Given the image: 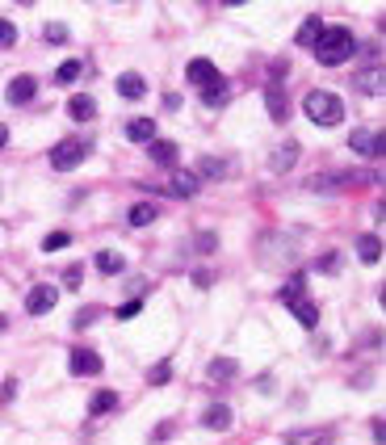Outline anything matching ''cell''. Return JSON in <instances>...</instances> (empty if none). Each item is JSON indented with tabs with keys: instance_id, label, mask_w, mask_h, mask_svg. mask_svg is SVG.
I'll return each instance as SVG.
<instances>
[{
	"instance_id": "6da1fadb",
	"label": "cell",
	"mask_w": 386,
	"mask_h": 445,
	"mask_svg": "<svg viewBox=\"0 0 386 445\" xmlns=\"http://www.w3.org/2000/svg\"><path fill=\"white\" fill-rule=\"evenodd\" d=\"M353 55H357V38L345 25H324V34L315 38V59L324 67H336V63H349Z\"/></svg>"
},
{
	"instance_id": "7a4b0ae2",
	"label": "cell",
	"mask_w": 386,
	"mask_h": 445,
	"mask_svg": "<svg viewBox=\"0 0 386 445\" xmlns=\"http://www.w3.org/2000/svg\"><path fill=\"white\" fill-rule=\"evenodd\" d=\"M303 109H307V118H311L315 126H340V122H345V101H340L336 93H324V88L307 93Z\"/></svg>"
},
{
	"instance_id": "3957f363",
	"label": "cell",
	"mask_w": 386,
	"mask_h": 445,
	"mask_svg": "<svg viewBox=\"0 0 386 445\" xmlns=\"http://www.w3.org/2000/svg\"><path fill=\"white\" fill-rule=\"evenodd\" d=\"M88 151H92L88 139H63V143L50 147V164H55L59 172H67V168H80V164L88 160Z\"/></svg>"
},
{
	"instance_id": "277c9868",
	"label": "cell",
	"mask_w": 386,
	"mask_h": 445,
	"mask_svg": "<svg viewBox=\"0 0 386 445\" xmlns=\"http://www.w3.org/2000/svg\"><path fill=\"white\" fill-rule=\"evenodd\" d=\"M185 76H189V84H198L202 93L214 88V84H223V76H219V67H214L210 59H189V63H185Z\"/></svg>"
},
{
	"instance_id": "5b68a950",
	"label": "cell",
	"mask_w": 386,
	"mask_h": 445,
	"mask_svg": "<svg viewBox=\"0 0 386 445\" xmlns=\"http://www.w3.org/2000/svg\"><path fill=\"white\" fill-rule=\"evenodd\" d=\"M67 366H71L76 378H92V374H101V353H92V349H71Z\"/></svg>"
},
{
	"instance_id": "8992f818",
	"label": "cell",
	"mask_w": 386,
	"mask_h": 445,
	"mask_svg": "<svg viewBox=\"0 0 386 445\" xmlns=\"http://www.w3.org/2000/svg\"><path fill=\"white\" fill-rule=\"evenodd\" d=\"M55 303H59V290H55V286H34V290L25 294V311H29V315H46Z\"/></svg>"
},
{
	"instance_id": "52a82bcc",
	"label": "cell",
	"mask_w": 386,
	"mask_h": 445,
	"mask_svg": "<svg viewBox=\"0 0 386 445\" xmlns=\"http://www.w3.org/2000/svg\"><path fill=\"white\" fill-rule=\"evenodd\" d=\"M34 93H38V80L34 76H13L8 88H4L8 105H25V101H34Z\"/></svg>"
},
{
	"instance_id": "ba28073f",
	"label": "cell",
	"mask_w": 386,
	"mask_h": 445,
	"mask_svg": "<svg viewBox=\"0 0 386 445\" xmlns=\"http://www.w3.org/2000/svg\"><path fill=\"white\" fill-rule=\"evenodd\" d=\"M118 93H122L126 101H143V97H147V80H143L139 71H122V76H118Z\"/></svg>"
},
{
	"instance_id": "9c48e42d",
	"label": "cell",
	"mask_w": 386,
	"mask_h": 445,
	"mask_svg": "<svg viewBox=\"0 0 386 445\" xmlns=\"http://www.w3.org/2000/svg\"><path fill=\"white\" fill-rule=\"evenodd\" d=\"M168 193H172V198H193V193H198V177H193V172H185V168H172Z\"/></svg>"
},
{
	"instance_id": "30bf717a",
	"label": "cell",
	"mask_w": 386,
	"mask_h": 445,
	"mask_svg": "<svg viewBox=\"0 0 386 445\" xmlns=\"http://www.w3.org/2000/svg\"><path fill=\"white\" fill-rule=\"evenodd\" d=\"M231 420H235V416H231V408H227V404H210V408H206V416H202V425H206V429H214V433H227V429H231Z\"/></svg>"
},
{
	"instance_id": "8fae6325",
	"label": "cell",
	"mask_w": 386,
	"mask_h": 445,
	"mask_svg": "<svg viewBox=\"0 0 386 445\" xmlns=\"http://www.w3.org/2000/svg\"><path fill=\"white\" fill-rule=\"evenodd\" d=\"M126 139L130 143H156V122L151 118H130L126 122Z\"/></svg>"
},
{
	"instance_id": "7c38bea8",
	"label": "cell",
	"mask_w": 386,
	"mask_h": 445,
	"mask_svg": "<svg viewBox=\"0 0 386 445\" xmlns=\"http://www.w3.org/2000/svg\"><path fill=\"white\" fill-rule=\"evenodd\" d=\"M147 151H151V160L160 164V168H177L181 164V151H177V143H147Z\"/></svg>"
},
{
	"instance_id": "4fadbf2b",
	"label": "cell",
	"mask_w": 386,
	"mask_h": 445,
	"mask_svg": "<svg viewBox=\"0 0 386 445\" xmlns=\"http://www.w3.org/2000/svg\"><path fill=\"white\" fill-rule=\"evenodd\" d=\"M156 219H160V206H156V202H139V206H130V214H126L130 227H147V223H156Z\"/></svg>"
},
{
	"instance_id": "5bb4252c",
	"label": "cell",
	"mask_w": 386,
	"mask_h": 445,
	"mask_svg": "<svg viewBox=\"0 0 386 445\" xmlns=\"http://www.w3.org/2000/svg\"><path fill=\"white\" fill-rule=\"evenodd\" d=\"M286 307L298 315V324H303V328H319V311H315L307 299H286Z\"/></svg>"
},
{
	"instance_id": "9a60e30c",
	"label": "cell",
	"mask_w": 386,
	"mask_h": 445,
	"mask_svg": "<svg viewBox=\"0 0 386 445\" xmlns=\"http://www.w3.org/2000/svg\"><path fill=\"white\" fill-rule=\"evenodd\" d=\"M324 34V17H307L303 25H298V34H294V42L298 46H315V38Z\"/></svg>"
},
{
	"instance_id": "2e32d148",
	"label": "cell",
	"mask_w": 386,
	"mask_h": 445,
	"mask_svg": "<svg viewBox=\"0 0 386 445\" xmlns=\"http://www.w3.org/2000/svg\"><path fill=\"white\" fill-rule=\"evenodd\" d=\"M265 105H269V118H273V122H286V118H290V105H286V93H282V88H269V93H265Z\"/></svg>"
},
{
	"instance_id": "e0dca14e",
	"label": "cell",
	"mask_w": 386,
	"mask_h": 445,
	"mask_svg": "<svg viewBox=\"0 0 386 445\" xmlns=\"http://www.w3.org/2000/svg\"><path fill=\"white\" fill-rule=\"evenodd\" d=\"M67 114H71L76 122H88V118L97 114V101H92V97H84V93H76V97L67 101Z\"/></svg>"
},
{
	"instance_id": "ac0fdd59",
	"label": "cell",
	"mask_w": 386,
	"mask_h": 445,
	"mask_svg": "<svg viewBox=\"0 0 386 445\" xmlns=\"http://www.w3.org/2000/svg\"><path fill=\"white\" fill-rule=\"evenodd\" d=\"M349 147H353L357 156H378V147H382V139H378V135H370V130H357V135L349 139Z\"/></svg>"
},
{
	"instance_id": "d6986e66",
	"label": "cell",
	"mask_w": 386,
	"mask_h": 445,
	"mask_svg": "<svg viewBox=\"0 0 386 445\" xmlns=\"http://www.w3.org/2000/svg\"><path fill=\"white\" fill-rule=\"evenodd\" d=\"M357 256H361L366 265H378V261H382V240H378V235H361V240H357Z\"/></svg>"
},
{
	"instance_id": "ffe728a7",
	"label": "cell",
	"mask_w": 386,
	"mask_h": 445,
	"mask_svg": "<svg viewBox=\"0 0 386 445\" xmlns=\"http://www.w3.org/2000/svg\"><path fill=\"white\" fill-rule=\"evenodd\" d=\"M235 378V362L231 357H214L210 362V383H231Z\"/></svg>"
},
{
	"instance_id": "44dd1931",
	"label": "cell",
	"mask_w": 386,
	"mask_h": 445,
	"mask_svg": "<svg viewBox=\"0 0 386 445\" xmlns=\"http://www.w3.org/2000/svg\"><path fill=\"white\" fill-rule=\"evenodd\" d=\"M113 408H118V395H113V391H97V395L88 399V412H92V416H105V412H113Z\"/></svg>"
},
{
	"instance_id": "7402d4cb",
	"label": "cell",
	"mask_w": 386,
	"mask_h": 445,
	"mask_svg": "<svg viewBox=\"0 0 386 445\" xmlns=\"http://www.w3.org/2000/svg\"><path fill=\"white\" fill-rule=\"evenodd\" d=\"M80 76H84V63H80V59H67V63L55 67V80H59V84H71V80H80Z\"/></svg>"
},
{
	"instance_id": "603a6c76",
	"label": "cell",
	"mask_w": 386,
	"mask_h": 445,
	"mask_svg": "<svg viewBox=\"0 0 386 445\" xmlns=\"http://www.w3.org/2000/svg\"><path fill=\"white\" fill-rule=\"evenodd\" d=\"M357 88L370 93V97H378V93H382V67H370L366 76H357Z\"/></svg>"
},
{
	"instance_id": "cb8c5ba5",
	"label": "cell",
	"mask_w": 386,
	"mask_h": 445,
	"mask_svg": "<svg viewBox=\"0 0 386 445\" xmlns=\"http://www.w3.org/2000/svg\"><path fill=\"white\" fill-rule=\"evenodd\" d=\"M97 269L113 278V273H122V269H126V261H122L118 252H109V248H105V252H97Z\"/></svg>"
},
{
	"instance_id": "d4e9b609",
	"label": "cell",
	"mask_w": 386,
	"mask_h": 445,
	"mask_svg": "<svg viewBox=\"0 0 386 445\" xmlns=\"http://www.w3.org/2000/svg\"><path fill=\"white\" fill-rule=\"evenodd\" d=\"M294 160H298V143H286V147H282V151L273 156V172H286V168H290Z\"/></svg>"
},
{
	"instance_id": "484cf974",
	"label": "cell",
	"mask_w": 386,
	"mask_h": 445,
	"mask_svg": "<svg viewBox=\"0 0 386 445\" xmlns=\"http://www.w3.org/2000/svg\"><path fill=\"white\" fill-rule=\"evenodd\" d=\"M202 177H210V181H223V177H227V160H214V156H206V160H202Z\"/></svg>"
},
{
	"instance_id": "4316f807",
	"label": "cell",
	"mask_w": 386,
	"mask_h": 445,
	"mask_svg": "<svg viewBox=\"0 0 386 445\" xmlns=\"http://www.w3.org/2000/svg\"><path fill=\"white\" fill-rule=\"evenodd\" d=\"M202 101H206L210 109H219V105H227V80H223V84H214V88H206V93H202Z\"/></svg>"
},
{
	"instance_id": "83f0119b",
	"label": "cell",
	"mask_w": 386,
	"mask_h": 445,
	"mask_svg": "<svg viewBox=\"0 0 386 445\" xmlns=\"http://www.w3.org/2000/svg\"><path fill=\"white\" fill-rule=\"evenodd\" d=\"M67 244H71L67 231H50V235L42 240V252H59V248H67Z\"/></svg>"
},
{
	"instance_id": "f1b7e54d",
	"label": "cell",
	"mask_w": 386,
	"mask_h": 445,
	"mask_svg": "<svg viewBox=\"0 0 386 445\" xmlns=\"http://www.w3.org/2000/svg\"><path fill=\"white\" fill-rule=\"evenodd\" d=\"M168 378H172V366H168V362H160V366H156V370L147 374V383H151V387H164Z\"/></svg>"
},
{
	"instance_id": "f546056e",
	"label": "cell",
	"mask_w": 386,
	"mask_h": 445,
	"mask_svg": "<svg viewBox=\"0 0 386 445\" xmlns=\"http://www.w3.org/2000/svg\"><path fill=\"white\" fill-rule=\"evenodd\" d=\"M42 34H46V42H67V38H71V34H67V25H59V21H50Z\"/></svg>"
},
{
	"instance_id": "4dcf8cb0",
	"label": "cell",
	"mask_w": 386,
	"mask_h": 445,
	"mask_svg": "<svg viewBox=\"0 0 386 445\" xmlns=\"http://www.w3.org/2000/svg\"><path fill=\"white\" fill-rule=\"evenodd\" d=\"M319 269L324 273H340V252H324L319 256Z\"/></svg>"
},
{
	"instance_id": "1f68e13d",
	"label": "cell",
	"mask_w": 386,
	"mask_h": 445,
	"mask_svg": "<svg viewBox=\"0 0 386 445\" xmlns=\"http://www.w3.org/2000/svg\"><path fill=\"white\" fill-rule=\"evenodd\" d=\"M139 311H143V303H139V299H130V303H122V307H118L113 315H118V320H135Z\"/></svg>"
},
{
	"instance_id": "d6a6232c",
	"label": "cell",
	"mask_w": 386,
	"mask_h": 445,
	"mask_svg": "<svg viewBox=\"0 0 386 445\" xmlns=\"http://www.w3.org/2000/svg\"><path fill=\"white\" fill-rule=\"evenodd\" d=\"M13 42H17V25L0 17V46H13Z\"/></svg>"
},
{
	"instance_id": "836d02e7",
	"label": "cell",
	"mask_w": 386,
	"mask_h": 445,
	"mask_svg": "<svg viewBox=\"0 0 386 445\" xmlns=\"http://www.w3.org/2000/svg\"><path fill=\"white\" fill-rule=\"evenodd\" d=\"M80 282H84V273H80V265H71V269H67V278H63V286H67V290H76Z\"/></svg>"
},
{
	"instance_id": "e575fe53",
	"label": "cell",
	"mask_w": 386,
	"mask_h": 445,
	"mask_svg": "<svg viewBox=\"0 0 386 445\" xmlns=\"http://www.w3.org/2000/svg\"><path fill=\"white\" fill-rule=\"evenodd\" d=\"M214 244H219V240H214V235H210V231H206V235H202V240H198V248H202V252H214Z\"/></svg>"
},
{
	"instance_id": "d590c367",
	"label": "cell",
	"mask_w": 386,
	"mask_h": 445,
	"mask_svg": "<svg viewBox=\"0 0 386 445\" xmlns=\"http://www.w3.org/2000/svg\"><path fill=\"white\" fill-rule=\"evenodd\" d=\"M4 143H8V126L0 122V151H4Z\"/></svg>"
},
{
	"instance_id": "8d00e7d4",
	"label": "cell",
	"mask_w": 386,
	"mask_h": 445,
	"mask_svg": "<svg viewBox=\"0 0 386 445\" xmlns=\"http://www.w3.org/2000/svg\"><path fill=\"white\" fill-rule=\"evenodd\" d=\"M4 328H8V320H4V315H0V332H4Z\"/></svg>"
}]
</instances>
